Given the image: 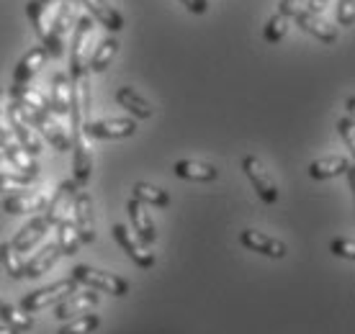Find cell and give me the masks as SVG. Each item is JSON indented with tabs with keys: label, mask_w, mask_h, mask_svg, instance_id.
<instances>
[{
	"label": "cell",
	"mask_w": 355,
	"mask_h": 334,
	"mask_svg": "<svg viewBox=\"0 0 355 334\" xmlns=\"http://www.w3.org/2000/svg\"><path fill=\"white\" fill-rule=\"evenodd\" d=\"M72 6H75V0H60L52 21H49V26L42 36V46L46 49L49 60H60L64 54V34L72 26Z\"/></svg>",
	"instance_id": "cell-1"
},
{
	"label": "cell",
	"mask_w": 355,
	"mask_h": 334,
	"mask_svg": "<svg viewBox=\"0 0 355 334\" xmlns=\"http://www.w3.org/2000/svg\"><path fill=\"white\" fill-rule=\"evenodd\" d=\"M72 281H78V285H85L90 290H106L108 296H126L129 293V283L124 278L106 273V270H96L90 265H75Z\"/></svg>",
	"instance_id": "cell-2"
},
{
	"label": "cell",
	"mask_w": 355,
	"mask_h": 334,
	"mask_svg": "<svg viewBox=\"0 0 355 334\" xmlns=\"http://www.w3.org/2000/svg\"><path fill=\"white\" fill-rule=\"evenodd\" d=\"M6 118H8L10 132H13V137H16V144L26 152V155L36 157L39 152L44 150V141H42L39 132L31 126V121L24 116V111H21V106H18V100H10L8 103V108H6Z\"/></svg>",
	"instance_id": "cell-3"
},
{
	"label": "cell",
	"mask_w": 355,
	"mask_h": 334,
	"mask_svg": "<svg viewBox=\"0 0 355 334\" xmlns=\"http://www.w3.org/2000/svg\"><path fill=\"white\" fill-rule=\"evenodd\" d=\"M93 36V18L80 16L75 21V31H72V44H70V80H80L88 75V42Z\"/></svg>",
	"instance_id": "cell-4"
},
{
	"label": "cell",
	"mask_w": 355,
	"mask_h": 334,
	"mask_svg": "<svg viewBox=\"0 0 355 334\" xmlns=\"http://www.w3.org/2000/svg\"><path fill=\"white\" fill-rule=\"evenodd\" d=\"M72 290H78V281H72V278L57 281V283H52V285H46V288L31 290L28 296L21 299L18 308H21V311H28V314H36V311H44V308H49V306H57L60 301L70 296Z\"/></svg>",
	"instance_id": "cell-5"
},
{
	"label": "cell",
	"mask_w": 355,
	"mask_h": 334,
	"mask_svg": "<svg viewBox=\"0 0 355 334\" xmlns=\"http://www.w3.org/2000/svg\"><path fill=\"white\" fill-rule=\"evenodd\" d=\"M242 173L248 175L250 185L255 188L258 198L266 203V206H273V203L278 201V185H275L270 170L263 165V159H260L258 155H248V157L242 159Z\"/></svg>",
	"instance_id": "cell-6"
},
{
	"label": "cell",
	"mask_w": 355,
	"mask_h": 334,
	"mask_svg": "<svg viewBox=\"0 0 355 334\" xmlns=\"http://www.w3.org/2000/svg\"><path fill=\"white\" fill-rule=\"evenodd\" d=\"M34 126L39 129V134L52 144L57 152H70L72 150V132H70V118L60 121V116H54L49 111V106H44L34 118Z\"/></svg>",
	"instance_id": "cell-7"
},
{
	"label": "cell",
	"mask_w": 355,
	"mask_h": 334,
	"mask_svg": "<svg viewBox=\"0 0 355 334\" xmlns=\"http://www.w3.org/2000/svg\"><path fill=\"white\" fill-rule=\"evenodd\" d=\"M72 132V180L85 188L93 173V147H90V137L85 134L83 126H70Z\"/></svg>",
	"instance_id": "cell-8"
},
{
	"label": "cell",
	"mask_w": 355,
	"mask_h": 334,
	"mask_svg": "<svg viewBox=\"0 0 355 334\" xmlns=\"http://www.w3.org/2000/svg\"><path fill=\"white\" fill-rule=\"evenodd\" d=\"M72 224L80 242L90 245L96 242V216H93V198L85 188H78V193L72 198Z\"/></svg>",
	"instance_id": "cell-9"
},
{
	"label": "cell",
	"mask_w": 355,
	"mask_h": 334,
	"mask_svg": "<svg viewBox=\"0 0 355 334\" xmlns=\"http://www.w3.org/2000/svg\"><path fill=\"white\" fill-rule=\"evenodd\" d=\"M111 231H114V239L119 242V247H121L126 255L132 257L134 263L139 265L142 270H150L152 265H155V252L147 249V245L134 234L132 229H126L124 224H114Z\"/></svg>",
	"instance_id": "cell-10"
},
{
	"label": "cell",
	"mask_w": 355,
	"mask_h": 334,
	"mask_svg": "<svg viewBox=\"0 0 355 334\" xmlns=\"http://www.w3.org/2000/svg\"><path fill=\"white\" fill-rule=\"evenodd\" d=\"M78 188H80V185L70 177V180H62V183L57 185V191L49 195L44 216L52 227L54 224H60L62 219H70L72 216V198H75V193H78Z\"/></svg>",
	"instance_id": "cell-11"
},
{
	"label": "cell",
	"mask_w": 355,
	"mask_h": 334,
	"mask_svg": "<svg viewBox=\"0 0 355 334\" xmlns=\"http://www.w3.org/2000/svg\"><path fill=\"white\" fill-rule=\"evenodd\" d=\"M46 60H49V57H46L44 46H34V49H28V52L24 54L16 64V72H13V90H10V96L16 98L21 90L26 88L28 82H31V78L44 67Z\"/></svg>",
	"instance_id": "cell-12"
},
{
	"label": "cell",
	"mask_w": 355,
	"mask_h": 334,
	"mask_svg": "<svg viewBox=\"0 0 355 334\" xmlns=\"http://www.w3.org/2000/svg\"><path fill=\"white\" fill-rule=\"evenodd\" d=\"M240 242L245 249H252V252L273 257V260H281V257L288 255V249H286V245L281 242V239L268 237V234H263V231H258V229H242Z\"/></svg>",
	"instance_id": "cell-13"
},
{
	"label": "cell",
	"mask_w": 355,
	"mask_h": 334,
	"mask_svg": "<svg viewBox=\"0 0 355 334\" xmlns=\"http://www.w3.org/2000/svg\"><path fill=\"white\" fill-rule=\"evenodd\" d=\"M49 191H21V193L10 195L3 201V211L13 213V216H24V213H36L46 209L49 203Z\"/></svg>",
	"instance_id": "cell-14"
},
{
	"label": "cell",
	"mask_w": 355,
	"mask_h": 334,
	"mask_svg": "<svg viewBox=\"0 0 355 334\" xmlns=\"http://www.w3.org/2000/svg\"><path fill=\"white\" fill-rule=\"evenodd\" d=\"M83 129L93 139H124L137 132V123L129 118H101V121H88Z\"/></svg>",
	"instance_id": "cell-15"
},
{
	"label": "cell",
	"mask_w": 355,
	"mask_h": 334,
	"mask_svg": "<svg viewBox=\"0 0 355 334\" xmlns=\"http://www.w3.org/2000/svg\"><path fill=\"white\" fill-rule=\"evenodd\" d=\"M96 304H98L96 290H72L67 299H62L60 304H57V311H54V314H57L60 322H70V319L90 311Z\"/></svg>",
	"instance_id": "cell-16"
},
{
	"label": "cell",
	"mask_w": 355,
	"mask_h": 334,
	"mask_svg": "<svg viewBox=\"0 0 355 334\" xmlns=\"http://www.w3.org/2000/svg\"><path fill=\"white\" fill-rule=\"evenodd\" d=\"M70 103H72V80L64 72H57L52 78V93L46 98V106L54 116L70 118Z\"/></svg>",
	"instance_id": "cell-17"
},
{
	"label": "cell",
	"mask_w": 355,
	"mask_h": 334,
	"mask_svg": "<svg viewBox=\"0 0 355 334\" xmlns=\"http://www.w3.org/2000/svg\"><path fill=\"white\" fill-rule=\"evenodd\" d=\"M293 18H296V24H299V28H302V31L311 34L314 39H320L322 44H335V42H338V28L332 26L329 21H324L320 13L299 10Z\"/></svg>",
	"instance_id": "cell-18"
},
{
	"label": "cell",
	"mask_w": 355,
	"mask_h": 334,
	"mask_svg": "<svg viewBox=\"0 0 355 334\" xmlns=\"http://www.w3.org/2000/svg\"><path fill=\"white\" fill-rule=\"evenodd\" d=\"M126 211H129V219H132L134 234L150 247L152 242L157 239V231H155V221H152V216L147 213V206L139 203L137 198H132V201H126Z\"/></svg>",
	"instance_id": "cell-19"
},
{
	"label": "cell",
	"mask_w": 355,
	"mask_h": 334,
	"mask_svg": "<svg viewBox=\"0 0 355 334\" xmlns=\"http://www.w3.org/2000/svg\"><path fill=\"white\" fill-rule=\"evenodd\" d=\"M80 3L88 8L90 18H93V21H98V24H103L111 34H119V31L126 26L124 16H121V13H119V10H116L108 0H80Z\"/></svg>",
	"instance_id": "cell-20"
},
{
	"label": "cell",
	"mask_w": 355,
	"mask_h": 334,
	"mask_svg": "<svg viewBox=\"0 0 355 334\" xmlns=\"http://www.w3.org/2000/svg\"><path fill=\"white\" fill-rule=\"evenodd\" d=\"M175 175L180 180H193V183H214L219 177V170L209 162H198V159H178Z\"/></svg>",
	"instance_id": "cell-21"
},
{
	"label": "cell",
	"mask_w": 355,
	"mask_h": 334,
	"mask_svg": "<svg viewBox=\"0 0 355 334\" xmlns=\"http://www.w3.org/2000/svg\"><path fill=\"white\" fill-rule=\"evenodd\" d=\"M49 227H52V224L46 221V216H36V219H31V221L26 224V227H24L21 231H18L16 237L10 239V245L16 247L18 252L24 255L26 249L36 247L39 242H42V239H44V234L49 231Z\"/></svg>",
	"instance_id": "cell-22"
},
{
	"label": "cell",
	"mask_w": 355,
	"mask_h": 334,
	"mask_svg": "<svg viewBox=\"0 0 355 334\" xmlns=\"http://www.w3.org/2000/svg\"><path fill=\"white\" fill-rule=\"evenodd\" d=\"M116 103L124 108V111H129L134 118H142V121H147V118L152 116L150 100H147L144 96H139L132 85H121V88L116 90Z\"/></svg>",
	"instance_id": "cell-23"
},
{
	"label": "cell",
	"mask_w": 355,
	"mask_h": 334,
	"mask_svg": "<svg viewBox=\"0 0 355 334\" xmlns=\"http://www.w3.org/2000/svg\"><path fill=\"white\" fill-rule=\"evenodd\" d=\"M3 155H6V159L13 165V170H16L18 175L28 177V180H34V183L39 180V173H42V170H39V165H36V159L21 150L16 141L6 144V147H3Z\"/></svg>",
	"instance_id": "cell-24"
},
{
	"label": "cell",
	"mask_w": 355,
	"mask_h": 334,
	"mask_svg": "<svg viewBox=\"0 0 355 334\" xmlns=\"http://www.w3.org/2000/svg\"><path fill=\"white\" fill-rule=\"evenodd\" d=\"M350 167V159L343 155H329V157L314 159L309 165V177L311 180H329V177L345 175V170Z\"/></svg>",
	"instance_id": "cell-25"
},
{
	"label": "cell",
	"mask_w": 355,
	"mask_h": 334,
	"mask_svg": "<svg viewBox=\"0 0 355 334\" xmlns=\"http://www.w3.org/2000/svg\"><path fill=\"white\" fill-rule=\"evenodd\" d=\"M57 6H60V0H28L26 16L39 36H44V31H46V26H49V21H52Z\"/></svg>",
	"instance_id": "cell-26"
},
{
	"label": "cell",
	"mask_w": 355,
	"mask_h": 334,
	"mask_svg": "<svg viewBox=\"0 0 355 334\" xmlns=\"http://www.w3.org/2000/svg\"><path fill=\"white\" fill-rule=\"evenodd\" d=\"M60 247L57 245H46L36 257H31L26 265H24V278H42L44 273H49L54 267V263L60 260Z\"/></svg>",
	"instance_id": "cell-27"
},
{
	"label": "cell",
	"mask_w": 355,
	"mask_h": 334,
	"mask_svg": "<svg viewBox=\"0 0 355 334\" xmlns=\"http://www.w3.org/2000/svg\"><path fill=\"white\" fill-rule=\"evenodd\" d=\"M116 54H119V39H116V36H106V39L96 46V52L90 54L88 70L96 72V75H98V72H106L108 64L114 62Z\"/></svg>",
	"instance_id": "cell-28"
},
{
	"label": "cell",
	"mask_w": 355,
	"mask_h": 334,
	"mask_svg": "<svg viewBox=\"0 0 355 334\" xmlns=\"http://www.w3.org/2000/svg\"><path fill=\"white\" fill-rule=\"evenodd\" d=\"M54 227H57V247H60V252L67 257L78 255V249H80V237H78V231H75L72 216L70 219H62L60 224H54Z\"/></svg>",
	"instance_id": "cell-29"
},
{
	"label": "cell",
	"mask_w": 355,
	"mask_h": 334,
	"mask_svg": "<svg viewBox=\"0 0 355 334\" xmlns=\"http://www.w3.org/2000/svg\"><path fill=\"white\" fill-rule=\"evenodd\" d=\"M134 198L144 206H155V209H168L170 206V195L157 188V185H150V183H137L134 185Z\"/></svg>",
	"instance_id": "cell-30"
},
{
	"label": "cell",
	"mask_w": 355,
	"mask_h": 334,
	"mask_svg": "<svg viewBox=\"0 0 355 334\" xmlns=\"http://www.w3.org/2000/svg\"><path fill=\"white\" fill-rule=\"evenodd\" d=\"M0 265L8 270L10 278H24V257L10 242L0 245Z\"/></svg>",
	"instance_id": "cell-31"
},
{
	"label": "cell",
	"mask_w": 355,
	"mask_h": 334,
	"mask_svg": "<svg viewBox=\"0 0 355 334\" xmlns=\"http://www.w3.org/2000/svg\"><path fill=\"white\" fill-rule=\"evenodd\" d=\"M98 326H101V319H98L96 314H80V317L64 322L60 334H90V332H96Z\"/></svg>",
	"instance_id": "cell-32"
},
{
	"label": "cell",
	"mask_w": 355,
	"mask_h": 334,
	"mask_svg": "<svg viewBox=\"0 0 355 334\" xmlns=\"http://www.w3.org/2000/svg\"><path fill=\"white\" fill-rule=\"evenodd\" d=\"M288 21L291 18L281 16V13H273V16L268 18L266 28H263V39H266L268 44H281L284 42L286 31H288Z\"/></svg>",
	"instance_id": "cell-33"
},
{
	"label": "cell",
	"mask_w": 355,
	"mask_h": 334,
	"mask_svg": "<svg viewBox=\"0 0 355 334\" xmlns=\"http://www.w3.org/2000/svg\"><path fill=\"white\" fill-rule=\"evenodd\" d=\"M0 319H3L6 324L16 326L18 332H28V329L34 326V317H31L28 311H21V308L10 306V304H6V308H3V314H0Z\"/></svg>",
	"instance_id": "cell-34"
},
{
	"label": "cell",
	"mask_w": 355,
	"mask_h": 334,
	"mask_svg": "<svg viewBox=\"0 0 355 334\" xmlns=\"http://www.w3.org/2000/svg\"><path fill=\"white\" fill-rule=\"evenodd\" d=\"M31 185H34V180H28V177L16 175V173H3V170H0V193H3V191H16V193H21V191H26Z\"/></svg>",
	"instance_id": "cell-35"
},
{
	"label": "cell",
	"mask_w": 355,
	"mask_h": 334,
	"mask_svg": "<svg viewBox=\"0 0 355 334\" xmlns=\"http://www.w3.org/2000/svg\"><path fill=\"white\" fill-rule=\"evenodd\" d=\"M335 18H338L340 26H353V18H355V0H340L338 10H335Z\"/></svg>",
	"instance_id": "cell-36"
},
{
	"label": "cell",
	"mask_w": 355,
	"mask_h": 334,
	"mask_svg": "<svg viewBox=\"0 0 355 334\" xmlns=\"http://www.w3.org/2000/svg\"><path fill=\"white\" fill-rule=\"evenodd\" d=\"M329 249H332V255H338V257H345V260H353L355 257V245L350 242V239H332L329 242Z\"/></svg>",
	"instance_id": "cell-37"
},
{
	"label": "cell",
	"mask_w": 355,
	"mask_h": 334,
	"mask_svg": "<svg viewBox=\"0 0 355 334\" xmlns=\"http://www.w3.org/2000/svg\"><path fill=\"white\" fill-rule=\"evenodd\" d=\"M338 132H340V137H343V141H345L347 147L353 150V147H355V129H353V118H350V116L340 118V121H338Z\"/></svg>",
	"instance_id": "cell-38"
},
{
	"label": "cell",
	"mask_w": 355,
	"mask_h": 334,
	"mask_svg": "<svg viewBox=\"0 0 355 334\" xmlns=\"http://www.w3.org/2000/svg\"><path fill=\"white\" fill-rule=\"evenodd\" d=\"M302 6H304V0H281V3H278V13L286 18H293L302 10Z\"/></svg>",
	"instance_id": "cell-39"
},
{
	"label": "cell",
	"mask_w": 355,
	"mask_h": 334,
	"mask_svg": "<svg viewBox=\"0 0 355 334\" xmlns=\"http://www.w3.org/2000/svg\"><path fill=\"white\" fill-rule=\"evenodd\" d=\"M10 141H13V132H10V126H8L6 111H3V106H0V147H6V144H10Z\"/></svg>",
	"instance_id": "cell-40"
},
{
	"label": "cell",
	"mask_w": 355,
	"mask_h": 334,
	"mask_svg": "<svg viewBox=\"0 0 355 334\" xmlns=\"http://www.w3.org/2000/svg\"><path fill=\"white\" fill-rule=\"evenodd\" d=\"M180 6H186L191 13H196V16H204L206 10H209V0H178Z\"/></svg>",
	"instance_id": "cell-41"
},
{
	"label": "cell",
	"mask_w": 355,
	"mask_h": 334,
	"mask_svg": "<svg viewBox=\"0 0 355 334\" xmlns=\"http://www.w3.org/2000/svg\"><path fill=\"white\" fill-rule=\"evenodd\" d=\"M329 3H332V0H309V13H322V10L327 8Z\"/></svg>",
	"instance_id": "cell-42"
},
{
	"label": "cell",
	"mask_w": 355,
	"mask_h": 334,
	"mask_svg": "<svg viewBox=\"0 0 355 334\" xmlns=\"http://www.w3.org/2000/svg\"><path fill=\"white\" fill-rule=\"evenodd\" d=\"M345 175H347V183H350V188H355V167L353 165L345 170Z\"/></svg>",
	"instance_id": "cell-43"
},
{
	"label": "cell",
	"mask_w": 355,
	"mask_h": 334,
	"mask_svg": "<svg viewBox=\"0 0 355 334\" xmlns=\"http://www.w3.org/2000/svg\"><path fill=\"white\" fill-rule=\"evenodd\" d=\"M0 334H21V332H18L16 326H10V324H3V326H0Z\"/></svg>",
	"instance_id": "cell-44"
},
{
	"label": "cell",
	"mask_w": 355,
	"mask_h": 334,
	"mask_svg": "<svg viewBox=\"0 0 355 334\" xmlns=\"http://www.w3.org/2000/svg\"><path fill=\"white\" fill-rule=\"evenodd\" d=\"M345 108H347V114H353V111H355V98H347Z\"/></svg>",
	"instance_id": "cell-45"
},
{
	"label": "cell",
	"mask_w": 355,
	"mask_h": 334,
	"mask_svg": "<svg viewBox=\"0 0 355 334\" xmlns=\"http://www.w3.org/2000/svg\"><path fill=\"white\" fill-rule=\"evenodd\" d=\"M3 308H6V301L0 299V314H3Z\"/></svg>",
	"instance_id": "cell-46"
},
{
	"label": "cell",
	"mask_w": 355,
	"mask_h": 334,
	"mask_svg": "<svg viewBox=\"0 0 355 334\" xmlns=\"http://www.w3.org/2000/svg\"><path fill=\"white\" fill-rule=\"evenodd\" d=\"M3 159H6V155H3V147H0V162H3Z\"/></svg>",
	"instance_id": "cell-47"
},
{
	"label": "cell",
	"mask_w": 355,
	"mask_h": 334,
	"mask_svg": "<svg viewBox=\"0 0 355 334\" xmlns=\"http://www.w3.org/2000/svg\"><path fill=\"white\" fill-rule=\"evenodd\" d=\"M0 100H3V85H0Z\"/></svg>",
	"instance_id": "cell-48"
}]
</instances>
